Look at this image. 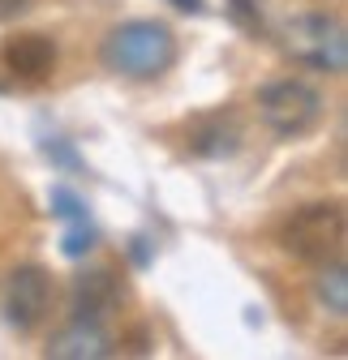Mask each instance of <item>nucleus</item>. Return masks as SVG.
Returning a JSON list of instances; mask_svg holds the SVG:
<instances>
[{
  "label": "nucleus",
  "instance_id": "8",
  "mask_svg": "<svg viewBox=\"0 0 348 360\" xmlns=\"http://www.w3.org/2000/svg\"><path fill=\"white\" fill-rule=\"evenodd\" d=\"M48 352L52 360H104L112 356V339L99 322H86V318H73L65 330H56L48 339Z\"/></svg>",
  "mask_w": 348,
  "mask_h": 360
},
{
  "label": "nucleus",
  "instance_id": "13",
  "mask_svg": "<svg viewBox=\"0 0 348 360\" xmlns=\"http://www.w3.org/2000/svg\"><path fill=\"white\" fill-rule=\"evenodd\" d=\"M228 18L245 30V34H263L267 22H263V0H228Z\"/></svg>",
  "mask_w": 348,
  "mask_h": 360
},
{
  "label": "nucleus",
  "instance_id": "7",
  "mask_svg": "<svg viewBox=\"0 0 348 360\" xmlns=\"http://www.w3.org/2000/svg\"><path fill=\"white\" fill-rule=\"evenodd\" d=\"M0 60H5V69L13 77L43 82L56 69V43L48 34H9L0 43Z\"/></svg>",
  "mask_w": 348,
  "mask_h": 360
},
{
  "label": "nucleus",
  "instance_id": "10",
  "mask_svg": "<svg viewBox=\"0 0 348 360\" xmlns=\"http://www.w3.org/2000/svg\"><path fill=\"white\" fill-rule=\"evenodd\" d=\"M314 296H318V304L331 313V318H344V313H348V270H344L340 257L323 262L318 279H314Z\"/></svg>",
  "mask_w": 348,
  "mask_h": 360
},
{
  "label": "nucleus",
  "instance_id": "11",
  "mask_svg": "<svg viewBox=\"0 0 348 360\" xmlns=\"http://www.w3.org/2000/svg\"><path fill=\"white\" fill-rule=\"evenodd\" d=\"M95 240H99L95 223H91V219H77V223H69V232H65V240H61V253H65V257H86V253L95 249Z\"/></svg>",
  "mask_w": 348,
  "mask_h": 360
},
{
  "label": "nucleus",
  "instance_id": "3",
  "mask_svg": "<svg viewBox=\"0 0 348 360\" xmlns=\"http://www.w3.org/2000/svg\"><path fill=\"white\" fill-rule=\"evenodd\" d=\"M280 48L297 60L310 65L318 73L340 77L348 69V30L335 13H297L280 30Z\"/></svg>",
  "mask_w": 348,
  "mask_h": 360
},
{
  "label": "nucleus",
  "instance_id": "17",
  "mask_svg": "<svg viewBox=\"0 0 348 360\" xmlns=\"http://www.w3.org/2000/svg\"><path fill=\"white\" fill-rule=\"evenodd\" d=\"M134 262H138V266H147V240H142V236L134 240Z\"/></svg>",
  "mask_w": 348,
  "mask_h": 360
},
{
  "label": "nucleus",
  "instance_id": "12",
  "mask_svg": "<svg viewBox=\"0 0 348 360\" xmlns=\"http://www.w3.org/2000/svg\"><path fill=\"white\" fill-rule=\"evenodd\" d=\"M48 206H52V214L56 219H65V223H77V219H91V210H86V202L69 189V185H52V193H48Z\"/></svg>",
  "mask_w": 348,
  "mask_h": 360
},
{
  "label": "nucleus",
  "instance_id": "14",
  "mask_svg": "<svg viewBox=\"0 0 348 360\" xmlns=\"http://www.w3.org/2000/svg\"><path fill=\"white\" fill-rule=\"evenodd\" d=\"M43 155H48V159H56L61 167H82V163H77V155H73V150H69L61 138H56V142H52V138L43 142Z\"/></svg>",
  "mask_w": 348,
  "mask_h": 360
},
{
  "label": "nucleus",
  "instance_id": "4",
  "mask_svg": "<svg viewBox=\"0 0 348 360\" xmlns=\"http://www.w3.org/2000/svg\"><path fill=\"white\" fill-rule=\"evenodd\" d=\"M258 116L284 142L306 138L323 120V95L301 77H280V82H267L258 90Z\"/></svg>",
  "mask_w": 348,
  "mask_h": 360
},
{
  "label": "nucleus",
  "instance_id": "16",
  "mask_svg": "<svg viewBox=\"0 0 348 360\" xmlns=\"http://www.w3.org/2000/svg\"><path fill=\"white\" fill-rule=\"evenodd\" d=\"M172 5H177L181 13H202V9H206V0H172Z\"/></svg>",
  "mask_w": 348,
  "mask_h": 360
},
{
  "label": "nucleus",
  "instance_id": "1",
  "mask_svg": "<svg viewBox=\"0 0 348 360\" xmlns=\"http://www.w3.org/2000/svg\"><path fill=\"white\" fill-rule=\"evenodd\" d=\"M99 60L108 73L129 77V82H155L177 65V34L155 18H134L120 22L104 34Z\"/></svg>",
  "mask_w": 348,
  "mask_h": 360
},
{
  "label": "nucleus",
  "instance_id": "15",
  "mask_svg": "<svg viewBox=\"0 0 348 360\" xmlns=\"http://www.w3.org/2000/svg\"><path fill=\"white\" fill-rule=\"evenodd\" d=\"M30 9V0H0V22H18Z\"/></svg>",
  "mask_w": 348,
  "mask_h": 360
},
{
  "label": "nucleus",
  "instance_id": "6",
  "mask_svg": "<svg viewBox=\"0 0 348 360\" xmlns=\"http://www.w3.org/2000/svg\"><path fill=\"white\" fill-rule=\"evenodd\" d=\"M185 146L198 159H232L241 150V124L232 112H206L185 129Z\"/></svg>",
  "mask_w": 348,
  "mask_h": 360
},
{
  "label": "nucleus",
  "instance_id": "5",
  "mask_svg": "<svg viewBox=\"0 0 348 360\" xmlns=\"http://www.w3.org/2000/svg\"><path fill=\"white\" fill-rule=\"evenodd\" d=\"M52 300H56V283L43 266L26 262L18 266L9 283H5V322L18 330V335H35L52 313Z\"/></svg>",
  "mask_w": 348,
  "mask_h": 360
},
{
  "label": "nucleus",
  "instance_id": "2",
  "mask_svg": "<svg viewBox=\"0 0 348 360\" xmlns=\"http://www.w3.org/2000/svg\"><path fill=\"white\" fill-rule=\"evenodd\" d=\"M344 206L340 202H310V206H297L284 223H280V249L292 253L297 262H335L344 253Z\"/></svg>",
  "mask_w": 348,
  "mask_h": 360
},
{
  "label": "nucleus",
  "instance_id": "9",
  "mask_svg": "<svg viewBox=\"0 0 348 360\" xmlns=\"http://www.w3.org/2000/svg\"><path fill=\"white\" fill-rule=\"evenodd\" d=\"M73 318H86V322H99L120 304V283L112 270H86V275L73 279Z\"/></svg>",
  "mask_w": 348,
  "mask_h": 360
}]
</instances>
